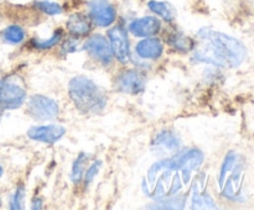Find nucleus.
Listing matches in <instances>:
<instances>
[{
  "label": "nucleus",
  "instance_id": "obj_1",
  "mask_svg": "<svg viewBox=\"0 0 254 210\" xmlns=\"http://www.w3.org/2000/svg\"><path fill=\"white\" fill-rule=\"evenodd\" d=\"M203 160L200 150L189 148L154 163L143 180L144 193L158 202L180 195L181 190L190 187L193 174L200 169Z\"/></svg>",
  "mask_w": 254,
  "mask_h": 210
},
{
  "label": "nucleus",
  "instance_id": "obj_2",
  "mask_svg": "<svg viewBox=\"0 0 254 210\" xmlns=\"http://www.w3.org/2000/svg\"><path fill=\"white\" fill-rule=\"evenodd\" d=\"M192 48L193 59L222 68H236L247 56L240 40L211 29L198 31L197 42Z\"/></svg>",
  "mask_w": 254,
  "mask_h": 210
},
{
  "label": "nucleus",
  "instance_id": "obj_3",
  "mask_svg": "<svg viewBox=\"0 0 254 210\" xmlns=\"http://www.w3.org/2000/svg\"><path fill=\"white\" fill-rule=\"evenodd\" d=\"M68 93L76 108L84 114H99L107 105V96L91 79L78 76L69 82Z\"/></svg>",
  "mask_w": 254,
  "mask_h": 210
},
{
  "label": "nucleus",
  "instance_id": "obj_4",
  "mask_svg": "<svg viewBox=\"0 0 254 210\" xmlns=\"http://www.w3.org/2000/svg\"><path fill=\"white\" fill-rule=\"evenodd\" d=\"M245 165L238 153L231 151L227 153L221 167L218 188L221 194L231 200H241Z\"/></svg>",
  "mask_w": 254,
  "mask_h": 210
},
{
  "label": "nucleus",
  "instance_id": "obj_5",
  "mask_svg": "<svg viewBox=\"0 0 254 210\" xmlns=\"http://www.w3.org/2000/svg\"><path fill=\"white\" fill-rule=\"evenodd\" d=\"M26 99L24 82L16 76L0 79V106L4 109H15L22 105Z\"/></svg>",
  "mask_w": 254,
  "mask_h": 210
},
{
  "label": "nucleus",
  "instance_id": "obj_6",
  "mask_svg": "<svg viewBox=\"0 0 254 210\" xmlns=\"http://www.w3.org/2000/svg\"><path fill=\"white\" fill-rule=\"evenodd\" d=\"M27 111L32 119L39 121L51 120L59 114V104L49 96L36 94L27 101Z\"/></svg>",
  "mask_w": 254,
  "mask_h": 210
},
{
  "label": "nucleus",
  "instance_id": "obj_7",
  "mask_svg": "<svg viewBox=\"0 0 254 210\" xmlns=\"http://www.w3.org/2000/svg\"><path fill=\"white\" fill-rule=\"evenodd\" d=\"M109 40L113 54L122 63H127L130 59V47H129L128 35L126 29L122 26H116L108 32Z\"/></svg>",
  "mask_w": 254,
  "mask_h": 210
},
{
  "label": "nucleus",
  "instance_id": "obj_8",
  "mask_svg": "<svg viewBox=\"0 0 254 210\" xmlns=\"http://www.w3.org/2000/svg\"><path fill=\"white\" fill-rule=\"evenodd\" d=\"M84 49L96 61L103 64L111 63L112 57H113L112 46L108 40L102 35H94V36L89 37L88 41L84 44Z\"/></svg>",
  "mask_w": 254,
  "mask_h": 210
},
{
  "label": "nucleus",
  "instance_id": "obj_9",
  "mask_svg": "<svg viewBox=\"0 0 254 210\" xmlns=\"http://www.w3.org/2000/svg\"><path fill=\"white\" fill-rule=\"evenodd\" d=\"M117 88L121 91L131 95L141 93L145 86V78L140 72L135 69H128V71L122 72L116 81Z\"/></svg>",
  "mask_w": 254,
  "mask_h": 210
},
{
  "label": "nucleus",
  "instance_id": "obj_10",
  "mask_svg": "<svg viewBox=\"0 0 254 210\" xmlns=\"http://www.w3.org/2000/svg\"><path fill=\"white\" fill-rule=\"evenodd\" d=\"M66 133V128L61 125H44V126H32L27 131V136L31 140L39 141V142L54 145Z\"/></svg>",
  "mask_w": 254,
  "mask_h": 210
},
{
  "label": "nucleus",
  "instance_id": "obj_11",
  "mask_svg": "<svg viewBox=\"0 0 254 210\" xmlns=\"http://www.w3.org/2000/svg\"><path fill=\"white\" fill-rule=\"evenodd\" d=\"M205 175H200L195 180L191 193V208L192 209H216L215 200L206 190Z\"/></svg>",
  "mask_w": 254,
  "mask_h": 210
},
{
  "label": "nucleus",
  "instance_id": "obj_12",
  "mask_svg": "<svg viewBox=\"0 0 254 210\" xmlns=\"http://www.w3.org/2000/svg\"><path fill=\"white\" fill-rule=\"evenodd\" d=\"M91 17L94 21V24L99 27H107L112 25L116 20V10L109 2L98 0L93 1L89 7Z\"/></svg>",
  "mask_w": 254,
  "mask_h": 210
},
{
  "label": "nucleus",
  "instance_id": "obj_13",
  "mask_svg": "<svg viewBox=\"0 0 254 210\" xmlns=\"http://www.w3.org/2000/svg\"><path fill=\"white\" fill-rule=\"evenodd\" d=\"M160 21L154 16H145L141 19L134 20L129 26L131 34L136 37L154 36L160 30Z\"/></svg>",
  "mask_w": 254,
  "mask_h": 210
},
{
  "label": "nucleus",
  "instance_id": "obj_14",
  "mask_svg": "<svg viewBox=\"0 0 254 210\" xmlns=\"http://www.w3.org/2000/svg\"><path fill=\"white\" fill-rule=\"evenodd\" d=\"M180 146V140L175 133L170 131H164L159 133L153 142V148L159 155H173Z\"/></svg>",
  "mask_w": 254,
  "mask_h": 210
},
{
  "label": "nucleus",
  "instance_id": "obj_15",
  "mask_svg": "<svg viewBox=\"0 0 254 210\" xmlns=\"http://www.w3.org/2000/svg\"><path fill=\"white\" fill-rule=\"evenodd\" d=\"M163 43L158 39H145L136 44V53L144 59H156L163 54Z\"/></svg>",
  "mask_w": 254,
  "mask_h": 210
},
{
  "label": "nucleus",
  "instance_id": "obj_16",
  "mask_svg": "<svg viewBox=\"0 0 254 210\" xmlns=\"http://www.w3.org/2000/svg\"><path fill=\"white\" fill-rule=\"evenodd\" d=\"M67 29L74 36H86L91 31V22L84 15L73 14L67 20Z\"/></svg>",
  "mask_w": 254,
  "mask_h": 210
},
{
  "label": "nucleus",
  "instance_id": "obj_17",
  "mask_svg": "<svg viewBox=\"0 0 254 210\" xmlns=\"http://www.w3.org/2000/svg\"><path fill=\"white\" fill-rule=\"evenodd\" d=\"M148 6L154 14L161 16L165 21H173L175 19V11H174L173 6L169 5L168 2L151 0V1L148 2Z\"/></svg>",
  "mask_w": 254,
  "mask_h": 210
},
{
  "label": "nucleus",
  "instance_id": "obj_18",
  "mask_svg": "<svg viewBox=\"0 0 254 210\" xmlns=\"http://www.w3.org/2000/svg\"><path fill=\"white\" fill-rule=\"evenodd\" d=\"M25 37V32L24 30L21 29L17 25H12V26L6 27V29L2 31V39L5 40L6 42L12 44L20 43V42L24 40Z\"/></svg>",
  "mask_w": 254,
  "mask_h": 210
},
{
  "label": "nucleus",
  "instance_id": "obj_19",
  "mask_svg": "<svg viewBox=\"0 0 254 210\" xmlns=\"http://www.w3.org/2000/svg\"><path fill=\"white\" fill-rule=\"evenodd\" d=\"M88 161V157H87L84 153H81V155L77 157V160L74 161L73 167H72V174L71 178L73 180V183L78 184L79 182L82 180L84 174V168H86V163Z\"/></svg>",
  "mask_w": 254,
  "mask_h": 210
},
{
  "label": "nucleus",
  "instance_id": "obj_20",
  "mask_svg": "<svg viewBox=\"0 0 254 210\" xmlns=\"http://www.w3.org/2000/svg\"><path fill=\"white\" fill-rule=\"evenodd\" d=\"M170 44L180 51H189L193 47L192 40L183 36V35H174L170 39Z\"/></svg>",
  "mask_w": 254,
  "mask_h": 210
},
{
  "label": "nucleus",
  "instance_id": "obj_21",
  "mask_svg": "<svg viewBox=\"0 0 254 210\" xmlns=\"http://www.w3.org/2000/svg\"><path fill=\"white\" fill-rule=\"evenodd\" d=\"M36 7L39 10H41L42 12L47 15H57L62 12V7L60 6L57 2L47 1V0H42V1L36 2Z\"/></svg>",
  "mask_w": 254,
  "mask_h": 210
},
{
  "label": "nucleus",
  "instance_id": "obj_22",
  "mask_svg": "<svg viewBox=\"0 0 254 210\" xmlns=\"http://www.w3.org/2000/svg\"><path fill=\"white\" fill-rule=\"evenodd\" d=\"M60 39H61V31H56L51 39L44 40V41H41V40H34V41H32V43H34V46L37 47V48L45 49V48H50V47H52V46H55L56 43H59Z\"/></svg>",
  "mask_w": 254,
  "mask_h": 210
},
{
  "label": "nucleus",
  "instance_id": "obj_23",
  "mask_svg": "<svg viewBox=\"0 0 254 210\" xmlns=\"http://www.w3.org/2000/svg\"><path fill=\"white\" fill-rule=\"evenodd\" d=\"M24 188L19 187L15 193L12 194L11 200H10V208L14 210L21 209L22 208V200H24Z\"/></svg>",
  "mask_w": 254,
  "mask_h": 210
},
{
  "label": "nucleus",
  "instance_id": "obj_24",
  "mask_svg": "<svg viewBox=\"0 0 254 210\" xmlns=\"http://www.w3.org/2000/svg\"><path fill=\"white\" fill-rule=\"evenodd\" d=\"M101 161H98V162H94L93 165L91 166V167L87 169L86 172V184H88V183H91L92 180H93V178L96 177L97 173H98L99 168H101Z\"/></svg>",
  "mask_w": 254,
  "mask_h": 210
},
{
  "label": "nucleus",
  "instance_id": "obj_25",
  "mask_svg": "<svg viewBox=\"0 0 254 210\" xmlns=\"http://www.w3.org/2000/svg\"><path fill=\"white\" fill-rule=\"evenodd\" d=\"M1 174H2V168L1 166H0V177H1Z\"/></svg>",
  "mask_w": 254,
  "mask_h": 210
}]
</instances>
